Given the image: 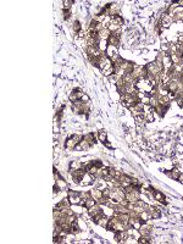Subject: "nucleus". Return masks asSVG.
<instances>
[{"label": "nucleus", "instance_id": "39448f33", "mask_svg": "<svg viewBox=\"0 0 183 244\" xmlns=\"http://www.w3.org/2000/svg\"><path fill=\"white\" fill-rule=\"evenodd\" d=\"M108 44L112 48H117L118 44H120V35L111 33V35H110L109 39H108Z\"/></svg>", "mask_w": 183, "mask_h": 244}, {"label": "nucleus", "instance_id": "393cba45", "mask_svg": "<svg viewBox=\"0 0 183 244\" xmlns=\"http://www.w3.org/2000/svg\"><path fill=\"white\" fill-rule=\"evenodd\" d=\"M81 100H82V101H84V103H85V101H87V103H89V97L87 95V94H83V97H82Z\"/></svg>", "mask_w": 183, "mask_h": 244}, {"label": "nucleus", "instance_id": "a211bd4d", "mask_svg": "<svg viewBox=\"0 0 183 244\" xmlns=\"http://www.w3.org/2000/svg\"><path fill=\"white\" fill-rule=\"evenodd\" d=\"M75 3L73 0H65V1H62V5H63V10H70L72 4Z\"/></svg>", "mask_w": 183, "mask_h": 244}, {"label": "nucleus", "instance_id": "4468645a", "mask_svg": "<svg viewBox=\"0 0 183 244\" xmlns=\"http://www.w3.org/2000/svg\"><path fill=\"white\" fill-rule=\"evenodd\" d=\"M98 139L102 143H105V142H106V139H108V133L105 132L104 129L99 131V132H98Z\"/></svg>", "mask_w": 183, "mask_h": 244}, {"label": "nucleus", "instance_id": "9b49d317", "mask_svg": "<svg viewBox=\"0 0 183 244\" xmlns=\"http://www.w3.org/2000/svg\"><path fill=\"white\" fill-rule=\"evenodd\" d=\"M76 147H77V143L73 141L72 137H70V138H68L67 141L65 142V148L67 149V150H75Z\"/></svg>", "mask_w": 183, "mask_h": 244}, {"label": "nucleus", "instance_id": "dca6fc26", "mask_svg": "<svg viewBox=\"0 0 183 244\" xmlns=\"http://www.w3.org/2000/svg\"><path fill=\"white\" fill-rule=\"evenodd\" d=\"M79 232H81V228H79L78 223H77V221H75L73 223H71V233L77 234V233H79Z\"/></svg>", "mask_w": 183, "mask_h": 244}, {"label": "nucleus", "instance_id": "5701e85b", "mask_svg": "<svg viewBox=\"0 0 183 244\" xmlns=\"http://www.w3.org/2000/svg\"><path fill=\"white\" fill-rule=\"evenodd\" d=\"M71 17V12H70V10H63V20H68Z\"/></svg>", "mask_w": 183, "mask_h": 244}, {"label": "nucleus", "instance_id": "1a4fd4ad", "mask_svg": "<svg viewBox=\"0 0 183 244\" xmlns=\"http://www.w3.org/2000/svg\"><path fill=\"white\" fill-rule=\"evenodd\" d=\"M89 194H90V197L93 198L94 200H97V201L100 199V198H103V197H104V195H103V191H102V189H98V188L92 189Z\"/></svg>", "mask_w": 183, "mask_h": 244}, {"label": "nucleus", "instance_id": "412c9836", "mask_svg": "<svg viewBox=\"0 0 183 244\" xmlns=\"http://www.w3.org/2000/svg\"><path fill=\"white\" fill-rule=\"evenodd\" d=\"M137 243H139V244H149L150 241H149V238L148 237H144V236H142L138 241H137Z\"/></svg>", "mask_w": 183, "mask_h": 244}, {"label": "nucleus", "instance_id": "bb28decb", "mask_svg": "<svg viewBox=\"0 0 183 244\" xmlns=\"http://www.w3.org/2000/svg\"><path fill=\"white\" fill-rule=\"evenodd\" d=\"M177 181H178V182H181V183H183V175H182V173L180 175V177H178Z\"/></svg>", "mask_w": 183, "mask_h": 244}, {"label": "nucleus", "instance_id": "ddd939ff", "mask_svg": "<svg viewBox=\"0 0 183 244\" xmlns=\"http://www.w3.org/2000/svg\"><path fill=\"white\" fill-rule=\"evenodd\" d=\"M95 204H97V200H94L92 197L85 198V204H84V207H85V209H90V207L94 206Z\"/></svg>", "mask_w": 183, "mask_h": 244}, {"label": "nucleus", "instance_id": "b1692460", "mask_svg": "<svg viewBox=\"0 0 183 244\" xmlns=\"http://www.w3.org/2000/svg\"><path fill=\"white\" fill-rule=\"evenodd\" d=\"M60 192V186H59L57 183H55L54 184V194H56V193H59Z\"/></svg>", "mask_w": 183, "mask_h": 244}, {"label": "nucleus", "instance_id": "4be33fe9", "mask_svg": "<svg viewBox=\"0 0 183 244\" xmlns=\"http://www.w3.org/2000/svg\"><path fill=\"white\" fill-rule=\"evenodd\" d=\"M90 162H92V164H93L95 167H98V169H102V167H103V162L99 161V160H97V161L94 160V161H90Z\"/></svg>", "mask_w": 183, "mask_h": 244}, {"label": "nucleus", "instance_id": "cd10ccee", "mask_svg": "<svg viewBox=\"0 0 183 244\" xmlns=\"http://www.w3.org/2000/svg\"><path fill=\"white\" fill-rule=\"evenodd\" d=\"M104 144H105V145H106V147H108V148H110V149H112V145H111V144H110V143H109V142H108V141H106V142H105V143H104Z\"/></svg>", "mask_w": 183, "mask_h": 244}, {"label": "nucleus", "instance_id": "6ab92c4d", "mask_svg": "<svg viewBox=\"0 0 183 244\" xmlns=\"http://www.w3.org/2000/svg\"><path fill=\"white\" fill-rule=\"evenodd\" d=\"M166 173L173 179H178V177H180V175H181V172H178V171H176V170H172V172H167L166 171Z\"/></svg>", "mask_w": 183, "mask_h": 244}, {"label": "nucleus", "instance_id": "0eeeda50", "mask_svg": "<svg viewBox=\"0 0 183 244\" xmlns=\"http://www.w3.org/2000/svg\"><path fill=\"white\" fill-rule=\"evenodd\" d=\"M102 212H103L102 207H100L98 204H95L94 206H92L90 209H88V214H89V216H90L92 219L95 217V216H98L99 214H102Z\"/></svg>", "mask_w": 183, "mask_h": 244}, {"label": "nucleus", "instance_id": "6e6552de", "mask_svg": "<svg viewBox=\"0 0 183 244\" xmlns=\"http://www.w3.org/2000/svg\"><path fill=\"white\" fill-rule=\"evenodd\" d=\"M153 197H154V199L155 200H158L159 203H161V204H167V201H166V198H165V195L161 193V192H159V191H153Z\"/></svg>", "mask_w": 183, "mask_h": 244}, {"label": "nucleus", "instance_id": "7ed1b4c3", "mask_svg": "<svg viewBox=\"0 0 183 244\" xmlns=\"http://www.w3.org/2000/svg\"><path fill=\"white\" fill-rule=\"evenodd\" d=\"M128 236H130L128 229H123V231L115 232V239H116L117 243H126V241L128 239Z\"/></svg>", "mask_w": 183, "mask_h": 244}, {"label": "nucleus", "instance_id": "aec40b11", "mask_svg": "<svg viewBox=\"0 0 183 244\" xmlns=\"http://www.w3.org/2000/svg\"><path fill=\"white\" fill-rule=\"evenodd\" d=\"M73 31H75L76 33H81L82 31H81V23L78 21H75L73 22Z\"/></svg>", "mask_w": 183, "mask_h": 244}, {"label": "nucleus", "instance_id": "f257e3e1", "mask_svg": "<svg viewBox=\"0 0 183 244\" xmlns=\"http://www.w3.org/2000/svg\"><path fill=\"white\" fill-rule=\"evenodd\" d=\"M71 173H72L73 182H75V183H81V181L84 178L87 171H85L84 167H81V169H78V170H73V171H71Z\"/></svg>", "mask_w": 183, "mask_h": 244}, {"label": "nucleus", "instance_id": "a878e982", "mask_svg": "<svg viewBox=\"0 0 183 244\" xmlns=\"http://www.w3.org/2000/svg\"><path fill=\"white\" fill-rule=\"evenodd\" d=\"M178 6H183V0H178V1H175Z\"/></svg>", "mask_w": 183, "mask_h": 244}, {"label": "nucleus", "instance_id": "423d86ee", "mask_svg": "<svg viewBox=\"0 0 183 244\" xmlns=\"http://www.w3.org/2000/svg\"><path fill=\"white\" fill-rule=\"evenodd\" d=\"M152 229H153V228H152V226H150V225H148L146 222H144L143 225L140 226V228L138 229V231H139V233L142 234V236H144V237H148V238H149V236H150V232H152Z\"/></svg>", "mask_w": 183, "mask_h": 244}, {"label": "nucleus", "instance_id": "20e7f679", "mask_svg": "<svg viewBox=\"0 0 183 244\" xmlns=\"http://www.w3.org/2000/svg\"><path fill=\"white\" fill-rule=\"evenodd\" d=\"M82 97H83V93L81 92V89H73L72 92L70 93V97H68V99H70V101L75 103V101L81 100Z\"/></svg>", "mask_w": 183, "mask_h": 244}, {"label": "nucleus", "instance_id": "2eb2a0df", "mask_svg": "<svg viewBox=\"0 0 183 244\" xmlns=\"http://www.w3.org/2000/svg\"><path fill=\"white\" fill-rule=\"evenodd\" d=\"M84 139L90 144V145H94V144H95V135H94L93 133L85 134V135H84Z\"/></svg>", "mask_w": 183, "mask_h": 244}, {"label": "nucleus", "instance_id": "f03ea898", "mask_svg": "<svg viewBox=\"0 0 183 244\" xmlns=\"http://www.w3.org/2000/svg\"><path fill=\"white\" fill-rule=\"evenodd\" d=\"M68 200H70L71 205H79V201L82 199L81 193L75 192V191H68Z\"/></svg>", "mask_w": 183, "mask_h": 244}, {"label": "nucleus", "instance_id": "9d476101", "mask_svg": "<svg viewBox=\"0 0 183 244\" xmlns=\"http://www.w3.org/2000/svg\"><path fill=\"white\" fill-rule=\"evenodd\" d=\"M148 211L150 212V215H152V219H159L160 216H161V210H160L159 207L150 206Z\"/></svg>", "mask_w": 183, "mask_h": 244}, {"label": "nucleus", "instance_id": "f3484780", "mask_svg": "<svg viewBox=\"0 0 183 244\" xmlns=\"http://www.w3.org/2000/svg\"><path fill=\"white\" fill-rule=\"evenodd\" d=\"M81 167H83V166H82V164H81L79 161H71V164H70V171L78 170V169H81Z\"/></svg>", "mask_w": 183, "mask_h": 244}, {"label": "nucleus", "instance_id": "f8f14e48", "mask_svg": "<svg viewBox=\"0 0 183 244\" xmlns=\"http://www.w3.org/2000/svg\"><path fill=\"white\" fill-rule=\"evenodd\" d=\"M108 223H109V219H108L105 215H103L102 217H100V219L98 220V222H97V225L102 226V227H104V228H106V227H108Z\"/></svg>", "mask_w": 183, "mask_h": 244}]
</instances>
